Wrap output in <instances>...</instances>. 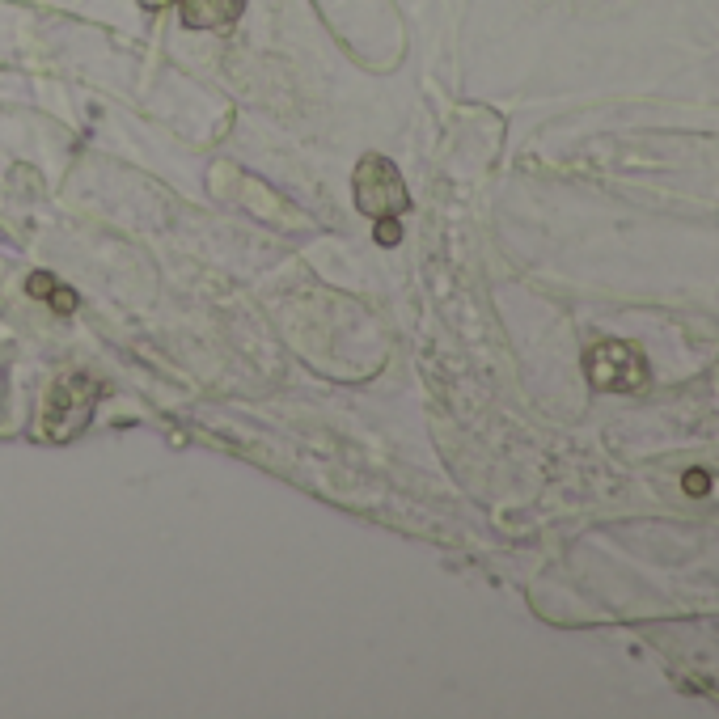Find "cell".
Segmentation results:
<instances>
[{"label":"cell","instance_id":"obj_1","mask_svg":"<svg viewBox=\"0 0 719 719\" xmlns=\"http://www.w3.org/2000/svg\"><path fill=\"white\" fill-rule=\"evenodd\" d=\"M98 398H102V385L94 377H60L51 385V394H47V407H43V436L47 440H68V436H77L89 415H94L98 407Z\"/></svg>","mask_w":719,"mask_h":719},{"label":"cell","instance_id":"obj_2","mask_svg":"<svg viewBox=\"0 0 719 719\" xmlns=\"http://www.w3.org/2000/svg\"><path fill=\"white\" fill-rule=\"evenodd\" d=\"M356 204H360V212H364V216H373V220H394L398 212H407L411 195L402 191L398 170L381 157V187L373 182V174H368L364 165L356 170Z\"/></svg>","mask_w":719,"mask_h":719},{"label":"cell","instance_id":"obj_3","mask_svg":"<svg viewBox=\"0 0 719 719\" xmlns=\"http://www.w3.org/2000/svg\"><path fill=\"white\" fill-rule=\"evenodd\" d=\"M588 377L601 390H631V385L643 381V364H639V352L626 343H605L588 356Z\"/></svg>","mask_w":719,"mask_h":719},{"label":"cell","instance_id":"obj_4","mask_svg":"<svg viewBox=\"0 0 719 719\" xmlns=\"http://www.w3.org/2000/svg\"><path fill=\"white\" fill-rule=\"evenodd\" d=\"M242 17V0H182V22L191 30H229Z\"/></svg>","mask_w":719,"mask_h":719},{"label":"cell","instance_id":"obj_5","mask_svg":"<svg viewBox=\"0 0 719 719\" xmlns=\"http://www.w3.org/2000/svg\"><path fill=\"white\" fill-rule=\"evenodd\" d=\"M30 297H39V301L55 305V309H60V313H68L72 305H77V297H72L68 288H60V284H55L47 271H43V275H30Z\"/></svg>","mask_w":719,"mask_h":719},{"label":"cell","instance_id":"obj_6","mask_svg":"<svg viewBox=\"0 0 719 719\" xmlns=\"http://www.w3.org/2000/svg\"><path fill=\"white\" fill-rule=\"evenodd\" d=\"M686 487H690V491H703V487H707V478H703V474H690V478H686Z\"/></svg>","mask_w":719,"mask_h":719}]
</instances>
